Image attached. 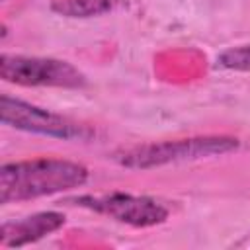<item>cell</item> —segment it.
Here are the masks:
<instances>
[{
  "mask_svg": "<svg viewBox=\"0 0 250 250\" xmlns=\"http://www.w3.org/2000/svg\"><path fill=\"white\" fill-rule=\"evenodd\" d=\"M88 168L62 158H31L4 164L0 170V201H25L84 186Z\"/></svg>",
  "mask_w": 250,
  "mask_h": 250,
  "instance_id": "cell-1",
  "label": "cell"
},
{
  "mask_svg": "<svg viewBox=\"0 0 250 250\" xmlns=\"http://www.w3.org/2000/svg\"><path fill=\"white\" fill-rule=\"evenodd\" d=\"M238 148H240V141L236 137L207 135V137L174 139V141L146 143V145L121 148L113 154V160L119 166H125L131 170H148V168H158L166 164L223 156Z\"/></svg>",
  "mask_w": 250,
  "mask_h": 250,
  "instance_id": "cell-2",
  "label": "cell"
},
{
  "mask_svg": "<svg viewBox=\"0 0 250 250\" xmlns=\"http://www.w3.org/2000/svg\"><path fill=\"white\" fill-rule=\"evenodd\" d=\"M0 119L4 125L20 131L64 139V141H88L94 135V131L86 123L74 121L61 113H53L49 109L37 107L33 104H27L12 96H2Z\"/></svg>",
  "mask_w": 250,
  "mask_h": 250,
  "instance_id": "cell-3",
  "label": "cell"
},
{
  "mask_svg": "<svg viewBox=\"0 0 250 250\" xmlns=\"http://www.w3.org/2000/svg\"><path fill=\"white\" fill-rule=\"evenodd\" d=\"M0 76L18 86H53L82 88L86 76L66 61L25 55H2Z\"/></svg>",
  "mask_w": 250,
  "mask_h": 250,
  "instance_id": "cell-4",
  "label": "cell"
},
{
  "mask_svg": "<svg viewBox=\"0 0 250 250\" xmlns=\"http://www.w3.org/2000/svg\"><path fill=\"white\" fill-rule=\"evenodd\" d=\"M72 201L84 209H90L94 213L105 215L117 223H125L137 229L162 225L170 215L164 203L148 195H133L123 191H111L102 195H80Z\"/></svg>",
  "mask_w": 250,
  "mask_h": 250,
  "instance_id": "cell-5",
  "label": "cell"
},
{
  "mask_svg": "<svg viewBox=\"0 0 250 250\" xmlns=\"http://www.w3.org/2000/svg\"><path fill=\"white\" fill-rule=\"evenodd\" d=\"M64 221L66 217L59 211H41L20 221H8L0 229V242L8 248L25 246L59 230L64 225Z\"/></svg>",
  "mask_w": 250,
  "mask_h": 250,
  "instance_id": "cell-6",
  "label": "cell"
},
{
  "mask_svg": "<svg viewBox=\"0 0 250 250\" xmlns=\"http://www.w3.org/2000/svg\"><path fill=\"white\" fill-rule=\"evenodd\" d=\"M121 0H53L51 10L64 18H94L113 12Z\"/></svg>",
  "mask_w": 250,
  "mask_h": 250,
  "instance_id": "cell-7",
  "label": "cell"
},
{
  "mask_svg": "<svg viewBox=\"0 0 250 250\" xmlns=\"http://www.w3.org/2000/svg\"><path fill=\"white\" fill-rule=\"evenodd\" d=\"M219 62L230 70H250V45L230 47L219 55Z\"/></svg>",
  "mask_w": 250,
  "mask_h": 250,
  "instance_id": "cell-8",
  "label": "cell"
}]
</instances>
